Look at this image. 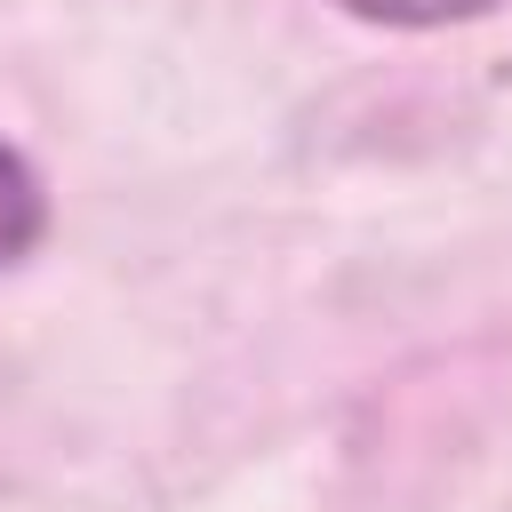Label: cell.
Wrapping results in <instances>:
<instances>
[{
  "instance_id": "6da1fadb",
  "label": "cell",
  "mask_w": 512,
  "mask_h": 512,
  "mask_svg": "<svg viewBox=\"0 0 512 512\" xmlns=\"http://www.w3.org/2000/svg\"><path fill=\"white\" fill-rule=\"evenodd\" d=\"M48 224V200H40V176L0 144V264H16Z\"/></svg>"
},
{
  "instance_id": "7a4b0ae2",
  "label": "cell",
  "mask_w": 512,
  "mask_h": 512,
  "mask_svg": "<svg viewBox=\"0 0 512 512\" xmlns=\"http://www.w3.org/2000/svg\"><path fill=\"white\" fill-rule=\"evenodd\" d=\"M344 16L360 24H400V32H424V24H464V16H488L504 0H336Z\"/></svg>"
}]
</instances>
